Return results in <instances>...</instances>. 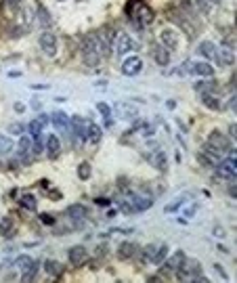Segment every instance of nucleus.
<instances>
[{
	"label": "nucleus",
	"instance_id": "obj_1",
	"mask_svg": "<svg viewBox=\"0 0 237 283\" xmlns=\"http://www.w3.org/2000/svg\"><path fill=\"white\" fill-rule=\"evenodd\" d=\"M174 74L179 76H201V78H212L214 76V67L206 63V61H185L181 63L179 69Z\"/></svg>",
	"mask_w": 237,
	"mask_h": 283
},
{
	"label": "nucleus",
	"instance_id": "obj_2",
	"mask_svg": "<svg viewBox=\"0 0 237 283\" xmlns=\"http://www.w3.org/2000/svg\"><path fill=\"white\" fill-rule=\"evenodd\" d=\"M95 38H96V50H99L101 59L109 57L111 48H113V40H116V32H113L111 28H101L95 34Z\"/></svg>",
	"mask_w": 237,
	"mask_h": 283
},
{
	"label": "nucleus",
	"instance_id": "obj_3",
	"mask_svg": "<svg viewBox=\"0 0 237 283\" xmlns=\"http://www.w3.org/2000/svg\"><path fill=\"white\" fill-rule=\"evenodd\" d=\"M82 57H84V63L89 65V67H96V65H99L101 55H99V50H96L95 34H91V36L82 42Z\"/></svg>",
	"mask_w": 237,
	"mask_h": 283
},
{
	"label": "nucleus",
	"instance_id": "obj_4",
	"mask_svg": "<svg viewBox=\"0 0 237 283\" xmlns=\"http://www.w3.org/2000/svg\"><path fill=\"white\" fill-rule=\"evenodd\" d=\"M139 48V42H135L133 38L128 36L124 32H118L116 34V40H113V52H118V55H126V52Z\"/></svg>",
	"mask_w": 237,
	"mask_h": 283
},
{
	"label": "nucleus",
	"instance_id": "obj_5",
	"mask_svg": "<svg viewBox=\"0 0 237 283\" xmlns=\"http://www.w3.org/2000/svg\"><path fill=\"white\" fill-rule=\"evenodd\" d=\"M223 160V151H218L216 147H212L210 143H206L204 147L199 149V162L208 166V168H214L218 162Z\"/></svg>",
	"mask_w": 237,
	"mask_h": 283
},
{
	"label": "nucleus",
	"instance_id": "obj_6",
	"mask_svg": "<svg viewBox=\"0 0 237 283\" xmlns=\"http://www.w3.org/2000/svg\"><path fill=\"white\" fill-rule=\"evenodd\" d=\"M216 174L221 176V179H227V181H231L235 179V174H237V162H235V157H227V160H221L216 166Z\"/></svg>",
	"mask_w": 237,
	"mask_h": 283
},
{
	"label": "nucleus",
	"instance_id": "obj_7",
	"mask_svg": "<svg viewBox=\"0 0 237 283\" xmlns=\"http://www.w3.org/2000/svg\"><path fill=\"white\" fill-rule=\"evenodd\" d=\"M32 155H34V149H32V139L21 135L19 137V143H17V157H19L21 164H30L32 162Z\"/></svg>",
	"mask_w": 237,
	"mask_h": 283
},
{
	"label": "nucleus",
	"instance_id": "obj_8",
	"mask_svg": "<svg viewBox=\"0 0 237 283\" xmlns=\"http://www.w3.org/2000/svg\"><path fill=\"white\" fill-rule=\"evenodd\" d=\"M214 61H218L221 65H233L235 63V48L229 42L221 44V47L216 48V59Z\"/></svg>",
	"mask_w": 237,
	"mask_h": 283
},
{
	"label": "nucleus",
	"instance_id": "obj_9",
	"mask_svg": "<svg viewBox=\"0 0 237 283\" xmlns=\"http://www.w3.org/2000/svg\"><path fill=\"white\" fill-rule=\"evenodd\" d=\"M40 48L47 52L48 57H55L57 55V36L52 32H42V36H40Z\"/></svg>",
	"mask_w": 237,
	"mask_h": 283
},
{
	"label": "nucleus",
	"instance_id": "obj_10",
	"mask_svg": "<svg viewBox=\"0 0 237 283\" xmlns=\"http://www.w3.org/2000/svg\"><path fill=\"white\" fill-rule=\"evenodd\" d=\"M141 72H143V61H141V57H128L124 63H122V74L128 76V78L139 76Z\"/></svg>",
	"mask_w": 237,
	"mask_h": 283
},
{
	"label": "nucleus",
	"instance_id": "obj_11",
	"mask_svg": "<svg viewBox=\"0 0 237 283\" xmlns=\"http://www.w3.org/2000/svg\"><path fill=\"white\" fill-rule=\"evenodd\" d=\"M185 258H187L185 252H183V250H177L168 260L162 264V273H177V271L181 269V264L185 262Z\"/></svg>",
	"mask_w": 237,
	"mask_h": 283
},
{
	"label": "nucleus",
	"instance_id": "obj_12",
	"mask_svg": "<svg viewBox=\"0 0 237 283\" xmlns=\"http://www.w3.org/2000/svg\"><path fill=\"white\" fill-rule=\"evenodd\" d=\"M160 44H162V47H166L168 50L177 48L179 47V32L174 28H164L160 32Z\"/></svg>",
	"mask_w": 237,
	"mask_h": 283
},
{
	"label": "nucleus",
	"instance_id": "obj_13",
	"mask_svg": "<svg viewBox=\"0 0 237 283\" xmlns=\"http://www.w3.org/2000/svg\"><path fill=\"white\" fill-rule=\"evenodd\" d=\"M67 258L74 267H82V264L89 260V252H86L84 245H74V247H69L67 250Z\"/></svg>",
	"mask_w": 237,
	"mask_h": 283
},
{
	"label": "nucleus",
	"instance_id": "obj_14",
	"mask_svg": "<svg viewBox=\"0 0 237 283\" xmlns=\"http://www.w3.org/2000/svg\"><path fill=\"white\" fill-rule=\"evenodd\" d=\"M135 23L139 25V28H147V25H151L153 23V11L149 6L141 4V6H137V11H135Z\"/></svg>",
	"mask_w": 237,
	"mask_h": 283
},
{
	"label": "nucleus",
	"instance_id": "obj_15",
	"mask_svg": "<svg viewBox=\"0 0 237 283\" xmlns=\"http://www.w3.org/2000/svg\"><path fill=\"white\" fill-rule=\"evenodd\" d=\"M208 143L212 145V147H216L218 151H231V143H229V139H227L223 132H218V130H212L210 132V139H208Z\"/></svg>",
	"mask_w": 237,
	"mask_h": 283
},
{
	"label": "nucleus",
	"instance_id": "obj_16",
	"mask_svg": "<svg viewBox=\"0 0 237 283\" xmlns=\"http://www.w3.org/2000/svg\"><path fill=\"white\" fill-rule=\"evenodd\" d=\"M151 57L157 65H168L170 63V50L162 47V44H153L151 47Z\"/></svg>",
	"mask_w": 237,
	"mask_h": 283
},
{
	"label": "nucleus",
	"instance_id": "obj_17",
	"mask_svg": "<svg viewBox=\"0 0 237 283\" xmlns=\"http://www.w3.org/2000/svg\"><path fill=\"white\" fill-rule=\"evenodd\" d=\"M47 124H48V116H38L30 124V135L34 141H40V135H42V130H45Z\"/></svg>",
	"mask_w": 237,
	"mask_h": 283
},
{
	"label": "nucleus",
	"instance_id": "obj_18",
	"mask_svg": "<svg viewBox=\"0 0 237 283\" xmlns=\"http://www.w3.org/2000/svg\"><path fill=\"white\" fill-rule=\"evenodd\" d=\"M69 130L74 132V137L78 139H86V124L80 116H74L72 120H69Z\"/></svg>",
	"mask_w": 237,
	"mask_h": 283
},
{
	"label": "nucleus",
	"instance_id": "obj_19",
	"mask_svg": "<svg viewBox=\"0 0 237 283\" xmlns=\"http://www.w3.org/2000/svg\"><path fill=\"white\" fill-rule=\"evenodd\" d=\"M139 252V247L137 243H130V241H124V243H120L118 245V256L122 260H128V258H133V256Z\"/></svg>",
	"mask_w": 237,
	"mask_h": 283
},
{
	"label": "nucleus",
	"instance_id": "obj_20",
	"mask_svg": "<svg viewBox=\"0 0 237 283\" xmlns=\"http://www.w3.org/2000/svg\"><path fill=\"white\" fill-rule=\"evenodd\" d=\"M86 214H89V212H86V208L80 206V203H74V206L67 208V216L72 218V220H76V223H84Z\"/></svg>",
	"mask_w": 237,
	"mask_h": 283
},
{
	"label": "nucleus",
	"instance_id": "obj_21",
	"mask_svg": "<svg viewBox=\"0 0 237 283\" xmlns=\"http://www.w3.org/2000/svg\"><path fill=\"white\" fill-rule=\"evenodd\" d=\"M101 137H103V130L96 126V124H89V126H86V141H89L91 145L101 143Z\"/></svg>",
	"mask_w": 237,
	"mask_h": 283
},
{
	"label": "nucleus",
	"instance_id": "obj_22",
	"mask_svg": "<svg viewBox=\"0 0 237 283\" xmlns=\"http://www.w3.org/2000/svg\"><path fill=\"white\" fill-rule=\"evenodd\" d=\"M197 52L204 59H216V47L212 42H208V40H204V42H199L197 44Z\"/></svg>",
	"mask_w": 237,
	"mask_h": 283
},
{
	"label": "nucleus",
	"instance_id": "obj_23",
	"mask_svg": "<svg viewBox=\"0 0 237 283\" xmlns=\"http://www.w3.org/2000/svg\"><path fill=\"white\" fill-rule=\"evenodd\" d=\"M201 103H204L208 109H212V111L223 109V103H221V99H218V96H214L212 93H204V94H201Z\"/></svg>",
	"mask_w": 237,
	"mask_h": 283
},
{
	"label": "nucleus",
	"instance_id": "obj_24",
	"mask_svg": "<svg viewBox=\"0 0 237 283\" xmlns=\"http://www.w3.org/2000/svg\"><path fill=\"white\" fill-rule=\"evenodd\" d=\"M47 153H48L50 160H55V157L61 153V143H59V139L55 135H50L47 139Z\"/></svg>",
	"mask_w": 237,
	"mask_h": 283
},
{
	"label": "nucleus",
	"instance_id": "obj_25",
	"mask_svg": "<svg viewBox=\"0 0 237 283\" xmlns=\"http://www.w3.org/2000/svg\"><path fill=\"white\" fill-rule=\"evenodd\" d=\"M50 122L55 124L59 130H63V132L69 130V118L65 116L63 111H55V113H52V116H50Z\"/></svg>",
	"mask_w": 237,
	"mask_h": 283
},
{
	"label": "nucleus",
	"instance_id": "obj_26",
	"mask_svg": "<svg viewBox=\"0 0 237 283\" xmlns=\"http://www.w3.org/2000/svg\"><path fill=\"white\" fill-rule=\"evenodd\" d=\"M45 271L48 273L50 277H59V275H63L65 267H63L61 262H57V260H47V262H45Z\"/></svg>",
	"mask_w": 237,
	"mask_h": 283
},
{
	"label": "nucleus",
	"instance_id": "obj_27",
	"mask_svg": "<svg viewBox=\"0 0 237 283\" xmlns=\"http://www.w3.org/2000/svg\"><path fill=\"white\" fill-rule=\"evenodd\" d=\"M149 160H151V164L157 168V170H166V153L162 151V149H155V151H151Z\"/></svg>",
	"mask_w": 237,
	"mask_h": 283
},
{
	"label": "nucleus",
	"instance_id": "obj_28",
	"mask_svg": "<svg viewBox=\"0 0 237 283\" xmlns=\"http://www.w3.org/2000/svg\"><path fill=\"white\" fill-rule=\"evenodd\" d=\"M11 231H13V218L11 216H2V218H0V235L11 237Z\"/></svg>",
	"mask_w": 237,
	"mask_h": 283
},
{
	"label": "nucleus",
	"instance_id": "obj_29",
	"mask_svg": "<svg viewBox=\"0 0 237 283\" xmlns=\"http://www.w3.org/2000/svg\"><path fill=\"white\" fill-rule=\"evenodd\" d=\"M13 141L8 139V137H4V135H0V157H4V155H8L13 151Z\"/></svg>",
	"mask_w": 237,
	"mask_h": 283
},
{
	"label": "nucleus",
	"instance_id": "obj_30",
	"mask_svg": "<svg viewBox=\"0 0 237 283\" xmlns=\"http://www.w3.org/2000/svg\"><path fill=\"white\" fill-rule=\"evenodd\" d=\"M166 258H168V245L155 247V252H153V258H151V262H153V264H162Z\"/></svg>",
	"mask_w": 237,
	"mask_h": 283
},
{
	"label": "nucleus",
	"instance_id": "obj_31",
	"mask_svg": "<svg viewBox=\"0 0 237 283\" xmlns=\"http://www.w3.org/2000/svg\"><path fill=\"white\" fill-rule=\"evenodd\" d=\"M32 264H34V260L30 258V256H19V258L15 260V269H17V271H21V273H25V271H28V269L32 267Z\"/></svg>",
	"mask_w": 237,
	"mask_h": 283
},
{
	"label": "nucleus",
	"instance_id": "obj_32",
	"mask_svg": "<svg viewBox=\"0 0 237 283\" xmlns=\"http://www.w3.org/2000/svg\"><path fill=\"white\" fill-rule=\"evenodd\" d=\"M214 88H216V82H214V80H199V82L195 84V91L201 93V94H204V93H212Z\"/></svg>",
	"mask_w": 237,
	"mask_h": 283
},
{
	"label": "nucleus",
	"instance_id": "obj_33",
	"mask_svg": "<svg viewBox=\"0 0 237 283\" xmlns=\"http://www.w3.org/2000/svg\"><path fill=\"white\" fill-rule=\"evenodd\" d=\"M189 197H191V193H187V195H181V197H177V199H174V201L170 203V206H166L164 210H166V212H177V210H179V208H181L183 203H185Z\"/></svg>",
	"mask_w": 237,
	"mask_h": 283
},
{
	"label": "nucleus",
	"instance_id": "obj_34",
	"mask_svg": "<svg viewBox=\"0 0 237 283\" xmlns=\"http://www.w3.org/2000/svg\"><path fill=\"white\" fill-rule=\"evenodd\" d=\"M96 111H99V113H101V116H103L105 120H107V122H111V107H109V105H107V103H103V101H99V103H96Z\"/></svg>",
	"mask_w": 237,
	"mask_h": 283
},
{
	"label": "nucleus",
	"instance_id": "obj_35",
	"mask_svg": "<svg viewBox=\"0 0 237 283\" xmlns=\"http://www.w3.org/2000/svg\"><path fill=\"white\" fill-rule=\"evenodd\" d=\"M21 206H23L25 210H36L38 201H36V197L30 195V193H28V195H23V197H21Z\"/></svg>",
	"mask_w": 237,
	"mask_h": 283
},
{
	"label": "nucleus",
	"instance_id": "obj_36",
	"mask_svg": "<svg viewBox=\"0 0 237 283\" xmlns=\"http://www.w3.org/2000/svg\"><path fill=\"white\" fill-rule=\"evenodd\" d=\"M38 267H40V264H38L36 260H34L32 267L23 273V281H34V279H36V275H38Z\"/></svg>",
	"mask_w": 237,
	"mask_h": 283
},
{
	"label": "nucleus",
	"instance_id": "obj_37",
	"mask_svg": "<svg viewBox=\"0 0 237 283\" xmlns=\"http://www.w3.org/2000/svg\"><path fill=\"white\" fill-rule=\"evenodd\" d=\"M78 179H82V181H86V179H91V164H80L78 166Z\"/></svg>",
	"mask_w": 237,
	"mask_h": 283
},
{
	"label": "nucleus",
	"instance_id": "obj_38",
	"mask_svg": "<svg viewBox=\"0 0 237 283\" xmlns=\"http://www.w3.org/2000/svg\"><path fill=\"white\" fill-rule=\"evenodd\" d=\"M153 252H155V245H145V247H143V260H145V262H151Z\"/></svg>",
	"mask_w": 237,
	"mask_h": 283
},
{
	"label": "nucleus",
	"instance_id": "obj_39",
	"mask_svg": "<svg viewBox=\"0 0 237 283\" xmlns=\"http://www.w3.org/2000/svg\"><path fill=\"white\" fill-rule=\"evenodd\" d=\"M38 17H40V23L45 25V28H47V25L50 23V19H48V13H47V8H45V6H38Z\"/></svg>",
	"mask_w": 237,
	"mask_h": 283
},
{
	"label": "nucleus",
	"instance_id": "obj_40",
	"mask_svg": "<svg viewBox=\"0 0 237 283\" xmlns=\"http://www.w3.org/2000/svg\"><path fill=\"white\" fill-rule=\"evenodd\" d=\"M23 126L21 124H11V126H8V132H11V135H15V137H21L23 135Z\"/></svg>",
	"mask_w": 237,
	"mask_h": 283
},
{
	"label": "nucleus",
	"instance_id": "obj_41",
	"mask_svg": "<svg viewBox=\"0 0 237 283\" xmlns=\"http://www.w3.org/2000/svg\"><path fill=\"white\" fill-rule=\"evenodd\" d=\"M195 212H197V203H191V206L185 210V212H183V220H187V218H191L193 214H195Z\"/></svg>",
	"mask_w": 237,
	"mask_h": 283
},
{
	"label": "nucleus",
	"instance_id": "obj_42",
	"mask_svg": "<svg viewBox=\"0 0 237 283\" xmlns=\"http://www.w3.org/2000/svg\"><path fill=\"white\" fill-rule=\"evenodd\" d=\"M8 8H13V11H17V8H21V4H23V0H6L4 2Z\"/></svg>",
	"mask_w": 237,
	"mask_h": 283
},
{
	"label": "nucleus",
	"instance_id": "obj_43",
	"mask_svg": "<svg viewBox=\"0 0 237 283\" xmlns=\"http://www.w3.org/2000/svg\"><path fill=\"white\" fill-rule=\"evenodd\" d=\"M40 220H42V225H52V223H55V218H52L50 214H40Z\"/></svg>",
	"mask_w": 237,
	"mask_h": 283
},
{
	"label": "nucleus",
	"instance_id": "obj_44",
	"mask_svg": "<svg viewBox=\"0 0 237 283\" xmlns=\"http://www.w3.org/2000/svg\"><path fill=\"white\" fill-rule=\"evenodd\" d=\"M214 235H216V237H225V231H223V227H216V229H214Z\"/></svg>",
	"mask_w": 237,
	"mask_h": 283
},
{
	"label": "nucleus",
	"instance_id": "obj_45",
	"mask_svg": "<svg viewBox=\"0 0 237 283\" xmlns=\"http://www.w3.org/2000/svg\"><path fill=\"white\" fill-rule=\"evenodd\" d=\"M96 203H99V206H109V199H105V197H99V199H96Z\"/></svg>",
	"mask_w": 237,
	"mask_h": 283
},
{
	"label": "nucleus",
	"instance_id": "obj_46",
	"mask_svg": "<svg viewBox=\"0 0 237 283\" xmlns=\"http://www.w3.org/2000/svg\"><path fill=\"white\" fill-rule=\"evenodd\" d=\"M32 88H36V91H47V88H48V86H45V84H34Z\"/></svg>",
	"mask_w": 237,
	"mask_h": 283
},
{
	"label": "nucleus",
	"instance_id": "obj_47",
	"mask_svg": "<svg viewBox=\"0 0 237 283\" xmlns=\"http://www.w3.org/2000/svg\"><path fill=\"white\" fill-rule=\"evenodd\" d=\"M214 269H216V273H221V275H223V277L227 279V275H225V271H223V267H221V264H216V267H214Z\"/></svg>",
	"mask_w": 237,
	"mask_h": 283
}]
</instances>
